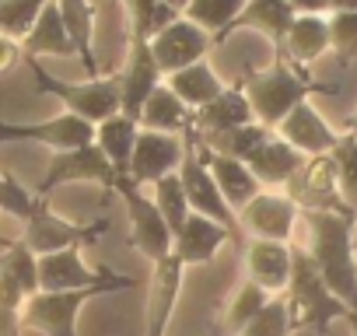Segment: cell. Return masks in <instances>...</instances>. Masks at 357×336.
I'll return each mask as SVG.
<instances>
[{"instance_id":"6da1fadb","label":"cell","mask_w":357,"mask_h":336,"mask_svg":"<svg viewBox=\"0 0 357 336\" xmlns=\"http://www.w3.org/2000/svg\"><path fill=\"white\" fill-rule=\"evenodd\" d=\"M308 224V259L322 273L326 287L347 305L357 308V256H354V224L357 214L312 211L301 214Z\"/></svg>"},{"instance_id":"7a4b0ae2","label":"cell","mask_w":357,"mask_h":336,"mask_svg":"<svg viewBox=\"0 0 357 336\" xmlns=\"http://www.w3.org/2000/svg\"><path fill=\"white\" fill-rule=\"evenodd\" d=\"M245 98L252 105L256 123H263L266 130H277L284 123L287 112H294L301 102H308L312 95H336V88L319 84L308 77V70L287 63V60H273L266 70H256L242 81Z\"/></svg>"},{"instance_id":"3957f363","label":"cell","mask_w":357,"mask_h":336,"mask_svg":"<svg viewBox=\"0 0 357 336\" xmlns=\"http://www.w3.org/2000/svg\"><path fill=\"white\" fill-rule=\"evenodd\" d=\"M130 287H133L130 277L109 273V280H102L95 287H84V291H39L25 301L22 322H25V329H36L43 336H77V315L91 298L130 291Z\"/></svg>"},{"instance_id":"277c9868","label":"cell","mask_w":357,"mask_h":336,"mask_svg":"<svg viewBox=\"0 0 357 336\" xmlns=\"http://www.w3.org/2000/svg\"><path fill=\"white\" fill-rule=\"evenodd\" d=\"M284 301L291 308V326L294 329H329L336 319H347V305L326 287L322 273L308 259L305 249H294V266L291 280L284 291Z\"/></svg>"},{"instance_id":"5b68a950","label":"cell","mask_w":357,"mask_h":336,"mask_svg":"<svg viewBox=\"0 0 357 336\" xmlns=\"http://www.w3.org/2000/svg\"><path fill=\"white\" fill-rule=\"evenodd\" d=\"M25 60L36 74V88L43 95L60 98L70 116H81L84 123L98 126V123H105L109 116L119 112V77H88V84H67V81L53 77L39 63V56H25Z\"/></svg>"},{"instance_id":"8992f818","label":"cell","mask_w":357,"mask_h":336,"mask_svg":"<svg viewBox=\"0 0 357 336\" xmlns=\"http://www.w3.org/2000/svg\"><path fill=\"white\" fill-rule=\"evenodd\" d=\"M112 193L123 200L126 207V221H130V245L154 266L161 263L165 256H172V231L165 224V217L158 214L154 200L140 193V186L130 179V176H119Z\"/></svg>"},{"instance_id":"52a82bcc","label":"cell","mask_w":357,"mask_h":336,"mask_svg":"<svg viewBox=\"0 0 357 336\" xmlns=\"http://www.w3.org/2000/svg\"><path fill=\"white\" fill-rule=\"evenodd\" d=\"M284 197H291V204H294L301 214H312V211H340V214H350V211H354V207H347L343 197H340V179H336V161H333V154L305 158V165L287 179ZM354 214H357V211H354Z\"/></svg>"},{"instance_id":"ba28073f","label":"cell","mask_w":357,"mask_h":336,"mask_svg":"<svg viewBox=\"0 0 357 336\" xmlns=\"http://www.w3.org/2000/svg\"><path fill=\"white\" fill-rule=\"evenodd\" d=\"M186 140H190V144H186V158H183V165H178V183H183V190H186L190 211L200 214V217H211V221L225 224V228L235 235V228H238V214L225 204V197H221V190H218L214 176H211L207 161L200 158V147H197V140H193L190 130H186Z\"/></svg>"},{"instance_id":"9c48e42d","label":"cell","mask_w":357,"mask_h":336,"mask_svg":"<svg viewBox=\"0 0 357 336\" xmlns=\"http://www.w3.org/2000/svg\"><path fill=\"white\" fill-rule=\"evenodd\" d=\"M116 168L109 165V158L98 151V144L91 140V144H84V147H74V151H56L53 154V161H50V168H46V179H43V186H39V200H50V193L56 190V186H70V183H95V186H102V190H109L112 193V186H116Z\"/></svg>"},{"instance_id":"30bf717a","label":"cell","mask_w":357,"mask_h":336,"mask_svg":"<svg viewBox=\"0 0 357 336\" xmlns=\"http://www.w3.org/2000/svg\"><path fill=\"white\" fill-rule=\"evenodd\" d=\"M102 231H105L102 221H95V224H70L67 217H60V214L50 211V200H43L39 211L25 221V235L18 242L32 256H50V252H63V249L91 245Z\"/></svg>"},{"instance_id":"8fae6325","label":"cell","mask_w":357,"mask_h":336,"mask_svg":"<svg viewBox=\"0 0 357 336\" xmlns=\"http://www.w3.org/2000/svg\"><path fill=\"white\" fill-rule=\"evenodd\" d=\"M147 46H151V53H154L161 74L168 77V74H175V70H186V67L207 60L214 39H211L204 29H197L193 22L175 18L172 25H165L161 32H154V36L147 39Z\"/></svg>"},{"instance_id":"7c38bea8","label":"cell","mask_w":357,"mask_h":336,"mask_svg":"<svg viewBox=\"0 0 357 336\" xmlns=\"http://www.w3.org/2000/svg\"><path fill=\"white\" fill-rule=\"evenodd\" d=\"M186 158V144L175 133H158V130H140L133 144V158L126 176L137 186H154L158 179L178 172V165Z\"/></svg>"},{"instance_id":"4fadbf2b","label":"cell","mask_w":357,"mask_h":336,"mask_svg":"<svg viewBox=\"0 0 357 336\" xmlns=\"http://www.w3.org/2000/svg\"><path fill=\"white\" fill-rule=\"evenodd\" d=\"M298 217H301V211L291 204V197H284V190H259L238 211V228H245L252 238L291 242Z\"/></svg>"},{"instance_id":"5bb4252c","label":"cell","mask_w":357,"mask_h":336,"mask_svg":"<svg viewBox=\"0 0 357 336\" xmlns=\"http://www.w3.org/2000/svg\"><path fill=\"white\" fill-rule=\"evenodd\" d=\"M0 140H32L56 154V151H74V147L91 144L95 126L84 123L81 116L63 112V116H53L43 123H0Z\"/></svg>"},{"instance_id":"9a60e30c","label":"cell","mask_w":357,"mask_h":336,"mask_svg":"<svg viewBox=\"0 0 357 336\" xmlns=\"http://www.w3.org/2000/svg\"><path fill=\"white\" fill-rule=\"evenodd\" d=\"M161 67L151 53V46L144 39H130V56H126V67L119 74V112L137 119L144 102L151 98V91L161 84Z\"/></svg>"},{"instance_id":"2e32d148","label":"cell","mask_w":357,"mask_h":336,"mask_svg":"<svg viewBox=\"0 0 357 336\" xmlns=\"http://www.w3.org/2000/svg\"><path fill=\"white\" fill-rule=\"evenodd\" d=\"M245 280L263 287L266 294H284L294 266V245L291 242H270V238H252L245 245Z\"/></svg>"},{"instance_id":"e0dca14e","label":"cell","mask_w":357,"mask_h":336,"mask_svg":"<svg viewBox=\"0 0 357 336\" xmlns=\"http://www.w3.org/2000/svg\"><path fill=\"white\" fill-rule=\"evenodd\" d=\"M231 242V231L211 217L190 214L186 224L175 231L172 238V256L183 263V266H207L218 259V252Z\"/></svg>"},{"instance_id":"ac0fdd59","label":"cell","mask_w":357,"mask_h":336,"mask_svg":"<svg viewBox=\"0 0 357 336\" xmlns=\"http://www.w3.org/2000/svg\"><path fill=\"white\" fill-rule=\"evenodd\" d=\"M280 140H287L294 151H301L305 158H315V154H329L340 140V133L322 119V112L312 105V102H301L294 112L284 116V123L273 130Z\"/></svg>"},{"instance_id":"d6986e66","label":"cell","mask_w":357,"mask_h":336,"mask_svg":"<svg viewBox=\"0 0 357 336\" xmlns=\"http://www.w3.org/2000/svg\"><path fill=\"white\" fill-rule=\"evenodd\" d=\"M249 123H256V116H252L245 88L238 81V84H225V91L214 102L197 109L193 119H190V130L197 137H214V133H228V130H238V126H249Z\"/></svg>"},{"instance_id":"ffe728a7","label":"cell","mask_w":357,"mask_h":336,"mask_svg":"<svg viewBox=\"0 0 357 336\" xmlns=\"http://www.w3.org/2000/svg\"><path fill=\"white\" fill-rule=\"evenodd\" d=\"M112 270H91L81 259V249H63L39 256V291H84L109 280Z\"/></svg>"},{"instance_id":"44dd1931","label":"cell","mask_w":357,"mask_h":336,"mask_svg":"<svg viewBox=\"0 0 357 336\" xmlns=\"http://www.w3.org/2000/svg\"><path fill=\"white\" fill-rule=\"evenodd\" d=\"M301 165H305V154L294 151V147H291L287 140H280L277 133H270V137L245 158V168L256 176V183L266 186V190H284L287 179L298 172Z\"/></svg>"},{"instance_id":"7402d4cb","label":"cell","mask_w":357,"mask_h":336,"mask_svg":"<svg viewBox=\"0 0 357 336\" xmlns=\"http://www.w3.org/2000/svg\"><path fill=\"white\" fill-rule=\"evenodd\" d=\"M183 273L186 266L175 256H165L161 263H154V277H151V298H147V336H165L172 312L183 294Z\"/></svg>"},{"instance_id":"603a6c76","label":"cell","mask_w":357,"mask_h":336,"mask_svg":"<svg viewBox=\"0 0 357 336\" xmlns=\"http://www.w3.org/2000/svg\"><path fill=\"white\" fill-rule=\"evenodd\" d=\"M190 130V126H186ZM193 133V130H190ZM193 140H197V133H193ZM197 147H200V158L207 161V168H211V176H214V183H218V190H221V197H225V204L238 214L263 186L256 183V176L245 168V161H235V158H225V154H218V151H211V147H204L200 140H197Z\"/></svg>"},{"instance_id":"cb8c5ba5","label":"cell","mask_w":357,"mask_h":336,"mask_svg":"<svg viewBox=\"0 0 357 336\" xmlns=\"http://www.w3.org/2000/svg\"><path fill=\"white\" fill-rule=\"evenodd\" d=\"M326 53H329V18L326 15H298L284 39V53L277 60H287L305 70L308 63H315Z\"/></svg>"},{"instance_id":"d4e9b609","label":"cell","mask_w":357,"mask_h":336,"mask_svg":"<svg viewBox=\"0 0 357 336\" xmlns=\"http://www.w3.org/2000/svg\"><path fill=\"white\" fill-rule=\"evenodd\" d=\"M22 56H77V49H74V43H70V36L63 29L56 0H50V4L43 8L36 25L22 39Z\"/></svg>"},{"instance_id":"484cf974","label":"cell","mask_w":357,"mask_h":336,"mask_svg":"<svg viewBox=\"0 0 357 336\" xmlns=\"http://www.w3.org/2000/svg\"><path fill=\"white\" fill-rule=\"evenodd\" d=\"M294 18L298 15H294V8L287 4V0H249L245 11L235 22V29H256V32H263L273 43L277 56H280L284 53V39H287Z\"/></svg>"},{"instance_id":"4316f807","label":"cell","mask_w":357,"mask_h":336,"mask_svg":"<svg viewBox=\"0 0 357 336\" xmlns=\"http://www.w3.org/2000/svg\"><path fill=\"white\" fill-rule=\"evenodd\" d=\"M137 133H140V123L116 112L109 116L105 123L95 126V144L98 151L109 158V165L116 168V176H126L130 168V158H133V144H137Z\"/></svg>"},{"instance_id":"83f0119b","label":"cell","mask_w":357,"mask_h":336,"mask_svg":"<svg viewBox=\"0 0 357 336\" xmlns=\"http://www.w3.org/2000/svg\"><path fill=\"white\" fill-rule=\"evenodd\" d=\"M190 119H193V112L178 102V95L168 84H158L137 116L140 130H158V133H178V130L186 133Z\"/></svg>"},{"instance_id":"f1b7e54d","label":"cell","mask_w":357,"mask_h":336,"mask_svg":"<svg viewBox=\"0 0 357 336\" xmlns=\"http://www.w3.org/2000/svg\"><path fill=\"white\" fill-rule=\"evenodd\" d=\"M56 8H60L63 29H67L77 56L84 60L88 77H98L95 49H91V39H95V4H91V0H56Z\"/></svg>"},{"instance_id":"f546056e","label":"cell","mask_w":357,"mask_h":336,"mask_svg":"<svg viewBox=\"0 0 357 336\" xmlns=\"http://www.w3.org/2000/svg\"><path fill=\"white\" fill-rule=\"evenodd\" d=\"M168 88L178 95V102H183L190 112L204 109L207 102H214V98L225 91L221 77L211 70V63H207V60H200V63H193V67H186V70L168 74Z\"/></svg>"},{"instance_id":"4dcf8cb0","label":"cell","mask_w":357,"mask_h":336,"mask_svg":"<svg viewBox=\"0 0 357 336\" xmlns=\"http://www.w3.org/2000/svg\"><path fill=\"white\" fill-rule=\"evenodd\" d=\"M245 4L249 0H190L183 18L204 29L211 39H225L228 32H235V22L245 11Z\"/></svg>"},{"instance_id":"1f68e13d","label":"cell","mask_w":357,"mask_h":336,"mask_svg":"<svg viewBox=\"0 0 357 336\" xmlns=\"http://www.w3.org/2000/svg\"><path fill=\"white\" fill-rule=\"evenodd\" d=\"M151 200H154L158 214L165 217V224H168V231H172V238H175V231L183 228L186 217L193 214V211H190V200H186V190H183V183H178V172L158 179V183L151 186Z\"/></svg>"},{"instance_id":"d6a6232c","label":"cell","mask_w":357,"mask_h":336,"mask_svg":"<svg viewBox=\"0 0 357 336\" xmlns=\"http://www.w3.org/2000/svg\"><path fill=\"white\" fill-rule=\"evenodd\" d=\"M273 130H266L263 123H249V126H238V130H228V133H214V137H197L204 147L225 154V158H235V161H245Z\"/></svg>"},{"instance_id":"836d02e7","label":"cell","mask_w":357,"mask_h":336,"mask_svg":"<svg viewBox=\"0 0 357 336\" xmlns=\"http://www.w3.org/2000/svg\"><path fill=\"white\" fill-rule=\"evenodd\" d=\"M270 298H277V294H266L263 287H256L252 280H242V287L235 291V298H231V305L225 308V315H221V326L228 329V333H242L266 305H270Z\"/></svg>"},{"instance_id":"e575fe53","label":"cell","mask_w":357,"mask_h":336,"mask_svg":"<svg viewBox=\"0 0 357 336\" xmlns=\"http://www.w3.org/2000/svg\"><path fill=\"white\" fill-rule=\"evenodd\" d=\"M336 161V179H340V197L347 207L357 211V137L354 133H340L336 147L329 151Z\"/></svg>"},{"instance_id":"d590c367","label":"cell","mask_w":357,"mask_h":336,"mask_svg":"<svg viewBox=\"0 0 357 336\" xmlns=\"http://www.w3.org/2000/svg\"><path fill=\"white\" fill-rule=\"evenodd\" d=\"M46 4L50 0H0V36L22 43Z\"/></svg>"},{"instance_id":"8d00e7d4","label":"cell","mask_w":357,"mask_h":336,"mask_svg":"<svg viewBox=\"0 0 357 336\" xmlns=\"http://www.w3.org/2000/svg\"><path fill=\"white\" fill-rule=\"evenodd\" d=\"M329 49L336 53L340 67H350L357 60V11L329 15Z\"/></svg>"},{"instance_id":"74e56055","label":"cell","mask_w":357,"mask_h":336,"mask_svg":"<svg viewBox=\"0 0 357 336\" xmlns=\"http://www.w3.org/2000/svg\"><path fill=\"white\" fill-rule=\"evenodd\" d=\"M0 266H4V270L25 287L29 298L39 294V256H32L22 242H11V245L4 249V256H0Z\"/></svg>"},{"instance_id":"f35d334b","label":"cell","mask_w":357,"mask_h":336,"mask_svg":"<svg viewBox=\"0 0 357 336\" xmlns=\"http://www.w3.org/2000/svg\"><path fill=\"white\" fill-rule=\"evenodd\" d=\"M291 329H294L291 326V308H287L284 294H277L238 336H291Z\"/></svg>"},{"instance_id":"ab89813d","label":"cell","mask_w":357,"mask_h":336,"mask_svg":"<svg viewBox=\"0 0 357 336\" xmlns=\"http://www.w3.org/2000/svg\"><path fill=\"white\" fill-rule=\"evenodd\" d=\"M39 197L36 193H29L15 176H0V211H4V214H11V217H18L22 224L39 211Z\"/></svg>"},{"instance_id":"60d3db41","label":"cell","mask_w":357,"mask_h":336,"mask_svg":"<svg viewBox=\"0 0 357 336\" xmlns=\"http://www.w3.org/2000/svg\"><path fill=\"white\" fill-rule=\"evenodd\" d=\"M25 301H29V294H25V287L0 266V308H11V312H22L25 308Z\"/></svg>"},{"instance_id":"b9f144b4","label":"cell","mask_w":357,"mask_h":336,"mask_svg":"<svg viewBox=\"0 0 357 336\" xmlns=\"http://www.w3.org/2000/svg\"><path fill=\"white\" fill-rule=\"evenodd\" d=\"M22 333H25L22 312H11V308H0V336H22Z\"/></svg>"},{"instance_id":"7bdbcfd3","label":"cell","mask_w":357,"mask_h":336,"mask_svg":"<svg viewBox=\"0 0 357 336\" xmlns=\"http://www.w3.org/2000/svg\"><path fill=\"white\" fill-rule=\"evenodd\" d=\"M18 56H22V43H18V39H8V36H0V70L15 67Z\"/></svg>"},{"instance_id":"ee69618b","label":"cell","mask_w":357,"mask_h":336,"mask_svg":"<svg viewBox=\"0 0 357 336\" xmlns=\"http://www.w3.org/2000/svg\"><path fill=\"white\" fill-rule=\"evenodd\" d=\"M294 8V15H326L329 11V0H287Z\"/></svg>"},{"instance_id":"f6af8a7d","label":"cell","mask_w":357,"mask_h":336,"mask_svg":"<svg viewBox=\"0 0 357 336\" xmlns=\"http://www.w3.org/2000/svg\"><path fill=\"white\" fill-rule=\"evenodd\" d=\"M329 11H357V0H329Z\"/></svg>"},{"instance_id":"bcb514c9","label":"cell","mask_w":357,"mask_h":336,"mask_svg":"<svg viewBox=\"0 0 357 336\" xmlns=\"http://www.w3.org/2000/svg\"><path fill=\"white\" fill-rule=\"evenodd\" d=\"M158 4H165V8H172L175 15H183V11H186V4H190V0H158Z\"/></svg>"},{"instance_id":"7dc6e473","label":"cell","mask_w":357,"mask_h":336,"mask_svg":"<svg viewBox=\"0 0 357 336\" xmlns=\"http://www.w3.org/2000/svg\"><path fill=\"white\" fill-rule=\"evenodd\" d=\"M343 322H347V326H350V333H354V336H357V308H350V312H347V319H343Z\"/></svg>"},{"instance_id":"c3c4849f","label":"cell","mask_w":357,"mask_h":336,"mask_svg":"<svg viewBox=\"0 0 357 336\" xmlns=\"http://www.w3.org/2000/svg\"><path fill=\"white\" fill-rule=\"evenodd\" d=\"M347 133H354V137H357V109H354V116L347 119Z\"/></svg>"},{"instance_id":"681fc988","label":"cell","mask_w":357,"mask_h":336,"mask_svg":"<svg viewBox=\"0 0 357 336\" xmlns=\"http://www.w3.org/2000/svg\"><path fill=\"white\" fill-rule=\"evenodd\" d=\"M0 245H4V249H8V245H11V242H4V238H0Z\"/></svg>"},{"instance_id":"f907efd6","label":"cell","mask_w":357,"mask_h":336,"mask_svg":"<svg viewBox=\"0 0 357 336\" xmlns=\"http://www.w3.org/2000/svg\"><path fill=\"white\" fill-rule=\"evenodd\" d=\"M123 4H126V0H123Z\"/></svg>"}]
</instances>
